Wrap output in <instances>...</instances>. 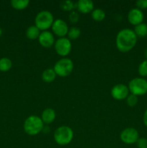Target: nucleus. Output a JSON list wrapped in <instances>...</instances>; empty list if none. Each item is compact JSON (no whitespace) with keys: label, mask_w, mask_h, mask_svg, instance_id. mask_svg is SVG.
Here are the masks:
<instances>
[{"label":"nucleus","mask_w":147,"mask_h":148,"mask_svg":"<svg viewBox=\"0 0 147 148\" xmlns=\"http://www.w3.org/2000/svg\"><path fill=\"white\" fill-rule=\"evenodd\" d=\"M137 43V36L133 30L129 28L121 30L116 37V46L122 53L130 51Z\"/></svg>","instance_id":"nucleus-1"},{"label":"nucleus","mask_w":147,"mask_h":148,"mask_svg":"<svg viewBox=\"0 0 147 148\" xmlns=\"http://www.w3.org/2000/svg\"><path fill=\"white\" fill-rule=\"evenodd\" d=\"M24 130L26 134L34 136L38 134L44 128V123L41 118L35 115L27 117L24 122Z\"/></svg>","instance_id":"nucleus-2"},{"label":"nucleus","mask_w":147,"mask_h":148,"mask_svg":"<svg viewBox=\"0 0 147 148\" xmlns=\"http://www.w3.org/2000/svg\"><path fill=\"white\" fill-rule=\"evenodd\" d=\"M55 142L59 145L64 146L69 145L74 138V132L68 126L59 127L53 134Z\"/></svg>","instance_id":"nucleus-3"},{"label":"nucleus","mask_w":147,"mask_h":148,"mask_svg":"<svg viewBox=\"0 0 147 148\" xmlns=\"http://www.w3.org/2000/svg\"><path fill=\"white\" fill-rule=\"evenodd\" d=\"M54 20L51 13L47 10L40 12L35 19V26L42 31H46L52 27Z\"/></svg>","instance_id":"nucleus-4"},{"label":"nucleus","mask_w":147,"mask_h":148,"mask_svg":"<svg viewBox=\"0 0 147 148\" xmlns=\"http://www.w3.org/2000/svg\"><path fill=\"white\" fill-rule=\"evenodd\" d=\"M56 75L61 77L69 76L74 69V63L70 59L63 58L58 61L53 66Z\"/></svg>","instance_id":"nucleus-5"},{"label":"nucleus","mask_w":147,"mask_h":148,"mask_svg":"<svg viewBox=\"0 0 147 148\" xmlns=\"http://www.w3.org/2000/svg\"><path fill=\"white\" fill-rule=\"evenodd\" d=\"M128 87L131 94L136 96L147 93V80L143 77H135L131 79Z\"/></svg>","instance_id":"nucleus-6"},{"label":"nucleus","mask_w":147,"mask_h":148,"mask_svg":"<svg viewBox=\"0 0 147 148\" xmlns=\"http://www.w3.org/2000/svg\"><path fill=\"white\" fill-rule=\"evenodd\" d=\"M56 52L61 56H66L71 51V42L68 38H59L54 44Z\"/></svg>","instance_id":"nucleus-7"},{"label":"nucleus","mask_w":147,"mask_h":148,"mask_svg":"<svg viewBox=\"0 0 147 148\" xmlns=\"http://www.w3.org/2000/svg\"><path fill=\"white\" fill-rule=\"evenodd\" d=\"M120 137L122 143L127 145H131L136 143L137 140L139 138V135L138 131L135 129L128 127L121 132Z\"/></svg>","instance_id":"nucleus-8"},{"label":"nucleus","mask_w":147,"mask_h":148,"mask_svg":"<svg viewBox=\"0 0 147 148\" xmlns=\"http://www.w3.org/2000/svg\"><path fill=\"white\" fill-rule=\"evenodd\" d=\"M128 87L124 84H118L112 87L111 90V95L117 101H122L126 99L129 94Z\"/></svg>","instance_id":"nucleus-9"},{"label":"nucleus","mask_w":147,"mask_h":148,"mask_svg":"<svg viewBox=\"0 0 147 148\" xmlns=\"http://www.w3.org/2000/svg\"><path fill=\"white\" fill-rule=\"evenodd\" d=\"M51 27L54 34L60 38L65 37L68 34L69 30L67 23L61 19L54 20Z\"/></svg>","instance_id":"nucleus-10"},{"label":"nucleus","mask_w":147,"mask_h":148,"mask_svg":"<svg viewBox=\"0 0 147 148\" xmlns=\"http://www.w3.org/2000/svg\"><path fill=\"white\" fill-rule=\"evenodd\" d=\"M144 15L143 12L138 8H134L130 10L128 14V22L133 25H138L143 23Z\"/></svg>","instance_id":"nucleus-11"},{"label":"nucleus","mask_w":147,"mask_h":148,"mask_svg":"<svg viewBox=\"0 0 147 148\" xmlns=\"http://www.w3.org/2000/svg\"><path fill=\"white\" fill-rule=\"evenodd\" d=\"M39 43L44 48H50L55 44L54 36L51 32L48 30L40 33L38 38Z\"/></svg>","instance_id":"nucleus-12"},{"label":"nucleus","mask_w":147,"mask_h":148,"mask_svg":"<svg viewBox=\"0 0 147 148\" xmlns=\"http://www.w3.org/2000/svg\"><path fill=\"white\" fill-rule=\"evenodd\" d=\"M78 11L83 14H88L93 11L94 3L90 0H79L76 4Z\"/></svg>","instance_id":"nucleus-13"},{"label":"nucleus","mask_w":147,"mask_h":148,"mask_svg":"<svg viewBox=\"0 0 147 148\" xmlns=\"http://www.w3.org/2000/svg\"><path fill=\"white\" fill-rule=\"evenodd\" d=\"M56 116V114L53 108H46L42 113L41 119L44 124H50L54 121Z\"/></svg>","instance_id":"nucleus-14"},{"label":"nucleus","mask_w":147,"mask_h":148,"mask_svg":"<svg viewBox=\"0 0 147 148\" xmlns=\"http://www.w3.org/2000/svg\"><path fill=\"white\" fill-rule=\"evenodd\" d=\"M56 77V74L53 69L48 68V69H46V70L43 71V73H42V79L44 82H48V83L53 82Z\"/></svg>","instance_id":"nucleus-15"},{"label":"nucleus","mask_w":147,"mask_h":148,"mask_svg":"<svg viewBox=\"0 0 147 148\" xmlns=\"http://www.w3.org/2000/svg\"><path fill=\"white\" fill-rule=\"evenodd\" d=\"M40 34V30L35 25L30 26L26 30V36L30 40H35L38 38Z\"/></svg>","instance_id":"nucleus-16"},{"label":"nucleus","mask_w":147,"mask_h":148,"mask_svg":"<svg viewBox=\"0 0 147 148\" xmlns=\"http://www.w3.org/2000/svg\"><path fill=\"white\" fill-rule=\"evenodd\" d=\"M133 31L137 37H146L147 36V25L146 23H141V24L135 26Z\"/></svg>","instance_id":"nucleus-17"},{"label":"nucleus","mask_w":147,"mask_h":148,"mask_svg":"<svg viewBox=\"0 0 147 148\" xmlns=\"http://www.w3.org/2000/svg\"><path fill=\"white\" fill-rule=\"evenodd\" d=\"M30 1L28 0H12L11 5L14 9L22 10L28 7Z\"/></svg>","instance_id":"nucleus-18"},{"label":"nucleus","mask_w":147,"mask_h":148,"mask_svg":"<svg viewBox=\"0 0 147 148\" xmlns=\"http://www.w3.org/2000/svg\"><path fill=\"white\" fill-rule=\"evenodd\" d=\"M12 66V62L8 58H1L0 59V71L7 72Z\"/></svg>","instance_id":"nucleus-19"},{"label":"nucleus","mask_w":147,"mask_h":148,"mask_svg":"<svg viewBox=\"0 0 147 148\" xmlns=\"http://www.w3.org/2000/svg\"><path fill=\"white\" fill-rule=\"evenodd\" d=\"M92 17L94 20L97 22H100L105 19V12L101 9H95L92 12Z\"/></svg>","instance_id":"nucleus-20"},{"label":"nucleus","mask_w":147,"mask_h":148,"mask_svg":"<svg viewBox=\"0 0 147 148\" xmlns=\"http://www.w3.org/2000/svg\"><path fill=\"white\" fill-rule=\"evenodd\" d=\"M81 30L78 27H71L68 32V38L69 40H76L80 36Z\"/></svg>","instance_id":"nucleus-21"},{"label":"nucleus","mask_w":147,"mask_h":148,"mask_svg":"<svg viewBox=\"0 0 147 148\" xmlns=\"http://www.w3.org/2000/svg\"><path fill=\"white\" fill-rule=\"evenodd\" d=\"M61 8L63 11H71V10L74 8V3L71 1H69V0L63 1L61 3Z\"/></svg>","instance_id":"nucleus-22"},{"label":"nucleus","mask_w":147,"mask_h":148,"mask_svg":"<svg viewBox=\"0 0 147 148\" xmlns=\"http://www.w3.org/2000/svg\"><path fill=\"white\" fill-rule=\"evenodd\" d=\"M138 74L141 75V77H147V60L143 61L138 66Z\"/></svg>","instance_id":"nucleus-23"},{"label":"nucleus","mask_w":147,"mask_h":148,"mask_svg":"<svg viewBox=\"0 0 147 148\" xmlns=\"http://www.w3.org/2000/svg\"><path fill=\"white\" fill-rule=\"evenodd\" d=\"M138 96L133 95V94H131V95H128V96L126 98V102L129 106L133 107L138 103Z\"/></svg>","instance_id":"nucleus-24"},{"label":"nucleus","mask_w":147,"mask_h":148,"mask_svg":"<svg viewBox=\"0 0 147 148\" xmlns=\"http://www.w3.org/2000/svg\"><path fill=\"white\" fill-rule=\"evenodd\" d=\"M69 21H70L71 23H73V24L74 23H78V21L79 20V13L74 11H71V12L69 14Z\"/></svg>","instance_id":"nucleus-25"},{"label":"nucleus","mask_w":147,"mask_h":148,"mask_svg":"<svg viewBox=\"0 0 147 148\" xmlns=\"http://www.w3.org/2000/svg\"><path fill=\"white\" fill-rule=\"evenodd\" d=\"M136 145L138 148H147V139L145 137L138 138L136 142Z\"/></svg>","instance_id":"nucleus-26"},{"label":"nucleus","mask_w":147,"mask_h":148,"mask_svg":"<svg viewBox=\"0 0 147 148\" xmlns=\"http://www.w3.org/2000/svg\"><path fill=\"white\" fill-rule=\"evenodd\" d=\"M136 6L141 10L147 9V0H138L136 1Z\"/></svg>","instance_id":"nucleus-27"},{"label":"nucleus","mask_w":147,"mask_h":148,"mask_svg":"<svg viewBox=\"0 0 147 148\" xmlns=\"http://www.w3.org/2000/svg\"><path fill=\"white\" fill-rule=\"evenodd\" d=\"M143 121H144V125L147 127V109L144 112V116H143Z\"/></svg>","instance_id":"nucleus-28"},{"label":"nucleus","mask_w":147,"mask_h":148,"mask_svg":"<svg viewBox=\"0 0 147 148\" xmlns=\"http://www.w3.org/2000/svg\"><path fill=\"white\" fill-rule=\"evenodd\" d=\"M144 56H145L146 59V60H147V49H146L145 51H144Z\"/></svg>","instance_id":"nucleus-29"},{"label":"nucleus","mask_w":147,"mask_h":148,"mask_svg":"<svg viewBox=\"0 0 147 148\" xmlns=\"http://www.w3.org/2000/svg\"><path fill=\"white\" fill-rule=\"evenodd\" d=\"M1 34H2V30H1V29L0 28V36H1Z\"/></svg>","instance_id":"nucleus-30"}]
</instances>
